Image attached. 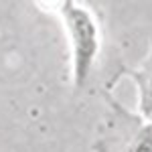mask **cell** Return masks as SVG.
<instances>
[{"label": "cell", "instance_id": "obj_2", "mask_svg": "<svg viewBox=\"0 0 152 152\" xmlns=\"http://www.w3.org/2000/svg\"><path fill=\"white\" fill-rule=\"evenodd\" d=\"M120 75H130L134 81L138 83V91H140V116L152 120V51L140 69H136V71L122 69Z\"/></svg>", "mask_w": 152, "mask_h": 152}, {"label": "cell", "instance_id": "obj_1", "mask_svg": "<svg viewBox=\"0 0 152 152\" xmlns=\"http://www.w3.org/2000/svg\"><path fill=\"white\" fill-rule=\"evenodd\" d=\"M51 10L57 12L67 28L71 45V75L75 89L87 83L94 63L99 55V23L94 12L77 2H51Z\"/></svg>", "mask_w": 152, "mask_h": 152}]
</instances>
